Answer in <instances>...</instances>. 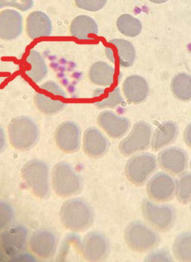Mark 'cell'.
I'll return each mask as SVG.
<instances>
[{
    "mask_svg": "<svg viewBox=\"0 0 191 262\" xmlns=\"http://www.w3.org/2000/svg\"><path fill=\"white\" fill-rule=\"evenodd\" d=\"M60 219L66 229L82 232L92 225L94 213L91 206L83 199H69L61 207Z\"/></svg>",
    "mask_w": 191,
    "mask_h": 262,
    "instance_id": "1",
    "label": "cell"
},
{
    "mask_svg": "<svg viewBox=\"0 0 191 262\" xmlns=\"http://www.w3.org/2000/svg\"><path fill=\"white\" fill-rule=\"evenodd\" d=\"M124 240L132 251L143 253L155 249L159 244L160 237L151 226L140 221H133L125 229Z\"/></svg>",
    "mask_w": 191,
    "mask_h": 262,
    "instance_id": "2",
    "label": "cell"
},
{
    "mask_svg": "<svg viewBox=\"0 0 191 262\" xmlns=\"http://www.w3.org/2000/svg\"><path fill=\"white\" fill-rule=\"evenodd\" d=\"M8 136L12 147L20 151H27L38 141L39 128L29 117H16L8 125Z\"/></svg>",
    "mask_w": 191,
    "mask_h": 262,
    "instance_id": "3",
    "label": "cell"
},
{
    "mask_svg": "<svg viewBox=\"0 0 191 262\" xmlns=\"http://www.w3.org/2000/svg\"><path fill=\"white\" fill-rule=\"evenodd\" d=\"M141 212L150 226L162 233L172 229L177 218L175 209L171 205L158 204L147 199L141 204Z\"/></svg>",
    "mask_w": 191,
    "mask_h": 262,
    "instance_id": "4",
    "label": "cell"
},
{
    "mask_svg": "<svg viewBox=\"0 0 191 262\" xmlns=\"http://www.w3.org/2000/svg\"><path fill=\"white\" fill-rule=\"evenodd\" d=\"M66 94L56 82H45L41 84L35 95L37 108L43 114L53 115L60 113L66 106Z\"/></svg>",
    "mask_w": 191,
    "mask_h": 262,
    "instance_id": "5",
    "label": "cell"
},
{
    "mask_svg": "<svg viewBox=\"0 0 191 262\" xmlns=\"http://www.w3.org/2000/svg\"><path fill=\"white\" fill-rule=\"evenodd\" d=\"M52 176L53 190L61 198L73 196L81 190L80 174L66 162L57 163L53 168Z\"/></svg>",
    "mask_w": 191,
    "mask_h": 262,
    "instance_id": "6",
    "label": "cell"
},
{
    "mask_svg": "<svg viewBox=\"0 0 191 262\" xmlns=\"http://www.w3.org/2000/svg\"><path fill=\"white\" fill-rule=\"evenodd\" d=\"M25 182L33 193L39 199H44L49 193V169L40 160H31L22 168Z\"/></svg>",
    "mask_w": 191,
    "mask_h": 262,
    "instance_id": "7",
    "label": "cell"
},
{
    "mask_svg": "<svg viewBox=\"0 0 191 262\" xmlns=\"http://www.w3.org/2000/svg\"><path fill=\"white\" fill-rule=\"evenodd\" d=\"M156 168L155 156L151 154H137L128 160L125 166V174L132 184L142 186Z\"/></svg>",
    "mask_w": 191,
    "mask_h": 262,
    "instance_id": "8",
    "label": "cell"
},
{
    "mask_svg": "<svg viewBox=\"0 0 191 262\" xmlns=\"http://www.w3.org/2000/svg\"><path fill=\"white\" fill-rule=\"evenodd\" d=\"M152 127L146 121H137L130 134L120 143V151L123 155L131 156L147 150L151 143Z\"/></svg>",
    "mask_w": 191,
    "mask_h": 262,
    "instance_id": "9",
    "label": "cell"
},
{
    "mask_svg": "<svg viewBox=\"0 0 191 262\" xmlns=\"http://www.w3.org/2000/svg\"><path fill=\"white\" fill-rule=\"evenodd\" d=\"M28 230L24 225H12L4 229L0 236V244L4 253L14 257L27 248Z\"/></svg>",
    "mask_w": 191,
    "mask_h": 262,
    "instance_id": "10",
    "label": "cell"
},
{
    "mask_svg": "<svg viewBox=\"0 0 191 262\" xmlns=\"http://www.w3.org/2000/svg\"><path fill=\"white\" fill-rule=\"evenodd\" d=\"M176 182L170 174L159 172L149 180L147 194L155 203H166L175 195Z\"/></svg>",
    "mask_w": 191,
    "mask_h": 262,
    "instance_id": "11",
    "label": "cell"
},
{
    "mask_svg": "<svg viewBox=\"0 0 191 262\" xmlns=\"http://www.w3.org/2000/svg\"><path fill=\"white\" fill-rule=\"evenodd\" d=\"M109 252L110 242L101 232L88 233L82 242V256L88 261H101L108 256Z\"/></svg>",
    "mask_w": 191,
    "mask_h": 262,
    "instance_id": "12",
    "label": "cell"
},
{
    "mask_svg": "<svg viewBox=\"0 0 191 262\" xmlns=\"http://www.w3.org/2000/svg\"><path fill=\"white\" fill-rule=\"evenodd\" d=\"M57 145L66 154H73L80 149L81 129L73 121H65L57 127L55 132Z\"/></svg>",
    "mask_w": 191,
    "mask_h": 262,
    "instance_id": "13",
    "label": "cell"
},
{
    "mask_svg": "<svg viewBox=\"0 0 191 262\" xmlns=\"http://www.w3.org/2000/svg\"><path fill=\"white\" fill-rule=\"evenodd\" d=\"M105 53L112 63L123 68H129L136 59L134 46L125 39H112L106 46Z\"/></svg>",
    "mask_w": 191,
    "mask_h": 262,
    "instance_id": "14",
    "label": "cell"
},
{
    "mask_svg": "<svg viewBox=\"0 0 191 262\" xmlns=\"http://www.w3.org/2000/svg\"><path fill=\"white\" fill-rule=\"evenodd\" d=\"M159 166L173 176H179L186 170L188 155L181 147H171L162 150L158 156Z\"/></svg>",
    "mask_w": 191,
    "mask_h": 262,
    "instance_id": "15",
    "label": "cell"
},
{
    "mask_svg": "<svg viewBox=\"0 0 191 262\" xmlns=\"http://www.w3.org/2000/svg\"><path fill=\"white\" fill-rule=\"evenodd\" d=\"M98 123L110 137L115 139L122 138L131 126L129 119L118 116L110 111H105L100 113Z\"/></svg>",
    "mask_w": 191,
    "mask_h": 262,
    "instance_id": "16",
    "label": "cell"
},
{
    "mask_svg": "<svg viewBox=\"0 0 191 262\" xmlns=\"http://www.w3.org/2000/svg\"><path fill=\"white\" fill-rule=\"evenodd\" d=\"M31 251L43 259H47L54 256L57 250L56 236L49 230L40 229L34 232L30 241Z\"/></svg>",
    "mask_w": 191,
    "mask_h": 262,
    "instance_id": "17",
    "label": "cell"
},
{
    "mask_svg": "<svg viewBox=\"0 0 191 262\" xmlns=\"http://www.w3.org/2000/svg\"><path fill=\"white\" fill-rule=\"evenodd\" d=\"M110 143L102 131L96 127H90L84 132L83 139L84 151L92 158H102L107 152Z\"/></svg>",
    "mask_w": 191,
    "mask_h": 262,
    "instance_id": "18",
    "label": "cell"
},
{
    "mask_svg": "<svg viewBox=\"0 0 191 262\" xmlns=\"http://www.w3.org/2000/svg\"><path fill=\"white\" fill-rule=\"evenodd\" d=\"M124 97L130 103L138 104L147 99L149 85L147 80L138 75L128 76L123 83Z\"/></svg>",
    "mask_w": 191,
    "mask_h": 262,
    "instance_id": "19",
    "label": "cell"
},
{
    "mask_svg": "<svg viewBox=\"0 0 191 262\" xmlns=\"http://www.w3.org/2000/svg\"><path fill=\"white\" fill-rule=\"evenodd\" d=\"M178 126L174 121H168L157 127L151 138V145L154 151H159L175 141L178 135Z\"/></svg>",
    "mask_w": 191,
    "mask_h": 262,
    "instance_id": "20",
    "label": "cell"
},
{
    "mask_svg": "<svg viewBox=\"0 0 191 262\" xmlns=\"http://www.w3.org/2000/svg\"><path fill=\"white\" fill-rule=\"evenodd\" d=\"M88 77L96 85L110 87L115 80V69L105 61H97L91 66Z\"/></svg>",
    "mask_w": 191,
    "mask_h": 262,
    "instance_id": "21",
    "label": "cell"
},
{
    "mask_svg": "<svg viewBox=\"0 0 191 262\" xmlns=\"http://www.w3.org/2000/svg\"><path fill=\"white\" fill-rule=\"evenodd\" d=\"M93 98L94 104L100 109L114 108L124 102V98L118 88L113 90H96L93 93Z\"/></svg>",
    "mask_w": 191,
    "mask_h": 262,
    "instance_id": "22",
    "label": "cell"
},
{
    "mask_svg": "<svg viewBox=\"0 0 191 262\" xmlns=\"http://www.w3.org/2000/svg\"><path fill=\"white\" fill-rule=\"evenodd\" d=\"M27 62L26 74L33 81L39 83L43 80V78L46 77L47 73V65L40 53L32 50L29 53Z\"/></svg>",
    "mask_w": 191,
    "mask_h": 262,
    "instance_id": "23",
    "label": "cell"
},
{
    "mask_svg": "<svg viewBox=\"0 0 191 262\" xmlns=\"http://www.w3.org/2000/svg\"><path fill=\"white\" fill-rule=\"evenodd\" d=\"M173 95L182 102L191 100V76L187 73L177 74L171 82Z\"/></svg>",
    "mask_w": 191,
    "mask_h": 262,
    "instance_id": "24",
    "label": "cell"
},
{
    "mask_svg": "<svg viewBox=\"0 0 191 262\" xmlns=\"http://www.w3.org/2000/svg\"><path fill=\"white\" fill-rule=\"evenodd\" d=\"M70 32L77 39H88L90 35H98V26L88 16H79L72 23Z\"/></svg>",
    "mask_w": 191,
    "mask_h": 262,
    "instance_id": "25",
    "label": "cell"
},
{
    "mask_svg": "<svg viewBox=\"0 0 191 262\" xmlns=\"http://www.w3.org/2000/svg\"><path fill=\"white\" fill-rule=\"evenodd\" d=\"M173 256L181 262H191V231L181 233L173 245Z\"/></svg>",
    "mask_w": 191,
    "mask_h": 262,
    "instance_id": "26",
    "label": "cell"
},
{
    "mask_svg": "<svg viewBox=\"0 0 191 262\" xmlns=\"http://www.w3.org/2000/svg\"><path fill=\"white\" fill-rule=\"evenodd\" d=\"M117 27L123 35L128 37L137 36L142 30V25L140 20L128 14L120 16Z\"/></svg>",
    "mask_w": 191,
    "mask_h": 262,
    "instance_id": "27",
    "label": "cell"
},
{
    "mask_svg": "<svg viewBox=\"0 0 191 262\" xmlns=\"http://www.w3.org/2000/svg\"><path fill=\"white\" fill-rule=\"evenodd\" d=\"M175 195L181 204L191 201V173L184 172L176 181Z\"/></svg>",
    "mask_w": 191,
    "mask_h": 262,
    "instance_id": "28",
    "label": "cell"
},
{
    "mask_svg": "<svg viewBox=\"0 0 191 262\" xmlns=\"http://www.w3.org/2000/svg\"><path fill=\"white\" fill-rule=\"evenodd\" d=\"M82 247V242L80 240V237L76 234H70L68 235V237H65L64 240L63 244L61 246V251H60L59 259L57 258V260H65L70 254V251L72 253L76 252V253H82L81 248H80Z\"/></svg>",
    "mask_w": 191,
    "mask_h": 262,
    "instance_id": "29",
    "label": "cell"
},
{
    "mask_svg": "<svg viewBox=\"0 0 191 262\" xmlns=\"http://www.w3.org/2000/svg\"><path fill=\"white\" fill-rule=\"evenodd\" d=\"M14 218V212L8 203L0 202V230L6 229Z\"/></svg>",
    "mask_w": 191,
    "mask_h": 262,
    "instance_id": "30",
    "label": "cell"
},
{
    "mask_svg": "<svg viewBox=\"0 0 191 262\" xmlns=\"http://www.w3.org/2000/svg\"><path fill=\"white\" fill-rule=\"evenodd\" d=\"M145 261H173V257L171 254L169 253L168 250L164 248L155 250L149 254L147 257L145 258Z\"/></svg>",
    "mask_w": 191,
    "mask_h": 262,
    "instance_id": "31",
    "label": "cell"
},
{
    "mask_svg": "<svg viewBox=\"0 0 191 262\" xmlns=\"http://www.w3.org/2000/svg\"><path fill=\"white\" fill-rule=\"evenodd\" d=\"M76 5L80 8L88 11H98L102 9L106 0H76Z\"/></svg>",
    "mask_w": 191,
    "mask_h": 262,
    "instance_id": "32",
    "label": "cell"
},
{
    "mask_svg": "<svg viewBox=\"0 0 191 262\" xmlns=\"http://www.w3.org/2000/svg\"><path fill=\"white\" fill-rule=\"evenodd\" d=\"M11 260H16V261H35V259L31 255H29V254H22L20 253L17 256H14V257H12Z\"/></svg>",
    "mask_w": 191,
    "mask_h": 262,
    "instance_id": "33",
    "label": "cell"
},
{
    "mask_svg": "<svg viewBox=\"0 0 191 262\" xmlns=\"http://www.w3.org/2000/svg\"><path fill=\"white\" fill-rule=\"evenodd\" d=\"M184 140L188 147L191 148V122L185 128L184 131Z\"/></svg>",
    "mask_w": 191,
    "mask_h": 262,
    "instance_id": "34",
    "label": "cell"
},
{
    "mask_svg": "<svg viewBox=\"0 0 191 262\" xmlns=\"http://www.w3.org/2000/svg\"><path fill=\"white\" fill-rule=\"evenodd\" d=\"M5 145H6V136L4 129L0 127V151L4 150Z\"/></svg>",
    "mask_w": 191,
    "mask_h": 262,
    "instance_id": "35",
    "label": "cell"
},
{
    "mask_svg": "<svg viewBox=\"0 0 191 262\" xmlns=\"http://www.w3.org/2000/svg\"><path fill=\"white\" fill-rule=\"evenodd\" d=\"M151 2L154 4H163V3L167 2L169 0H150Z\"/></svg>",
    "mask_w": 191,
    "mask_h": 262,
    "instance_id": "36",
    "label": "cell"
},
{
    "mask_svg": "<svg viewBox=\"0 0 191 262\" xmlns=\"http://www.w3.org/2000/svg\"><path fill=\"white\" fill-rule=\"evenodd\" d=\"M189 165H190V169H191V160H190V164H189Z\"/></svg>",
    "mask_w": 191,
    "mask_h": 262,
    "instance_id": "37",
    "label": "cell"
},
{
    "mask_svg": "<svg viewBox=\"0 0 191 262\" xmlns=\"http://www.w3.org/2000/svg\"><path fill=\"white\" fill-rule=\"evenodd\" d=\"M190 211H191V205H190Z\"/></svg>",
    "mask_w": 191,
    "mask_h": 262,
    "instance_id": "38",
    "label": "cell"
},
{
    "mask_svg": "<svg viewBox=\"0 0 191 262\" xmlns=\"http://www.w3.org/2000/svg\"><path fill=\"white\" fill-rule=\"evenodd\" d=\"M0 256H1V253H0Z\"/></svg>",
    "mask_w": 191,
    "mask_h": 262,
    "instance_id": "39",
    "label": "cell"
}]
</instances>
